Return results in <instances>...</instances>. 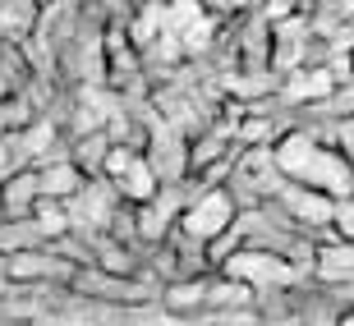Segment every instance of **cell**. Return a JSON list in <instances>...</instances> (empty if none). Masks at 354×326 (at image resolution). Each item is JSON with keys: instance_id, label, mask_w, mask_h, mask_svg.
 Masks as SVG:
<instances>
[{"instance_id": "1", "label": "cell", "mask_w": 354, "mask_h": 326, "mask_svg": "<svg viewBox=\"0 0 354 326\" xmlns=\"http://www.w3.org/2000/svg\"><path fill=\"white\" fill-rule=\"evenodd\" d=\"M239 216H244V207H239V198L230 193V184L194 189V193L184 198L180 216H175V235L194 239V244H203V248H216V244H225V239L235 235Z\"/></svg>"}, {"instance_id": "2", "label": "cell", "mask_w": 354, "mask_h": 326, "mask_svg": "<svg viewBox=\"0 0 354 326\" xmlns=\"http://www.w3.org/2000/svg\"><path fill=\"white\" fill-rule=\"evenodd\" d=\"M258 207H263L267 216H276L286 230L313 239V235H327V230H331V211H336V202L322 198V193H313V189H304V184L281 180V184H276V193L267 198V202H258Z\"/></svg>"}, {"instance_id": "3", "label": "cell", "mask_w": 354, "mask_h": 326, "mask_svg": "<svg viewBox=\"0 0 354 326\" xmlns=\"http://www.w3.org/2000/svg\"><path fill=\"white\" fill-rule=\"evenodd\" d=\"M79 271H83L79 262H69L65 253H55L51 244L24 248V253L0 258V276H5V285H10V289H46V285L69 289V280H74Z\"/></svg>"}, {"instance_id": "4", "label": "cell", "mask_w": 354, "mask_h": 326, "mask_svg": "<svg viewBox=\"0 0 354 326\" xmlns=\"http://www.w3.org/2000/svg\"><path fill=\"white\" fill-rule=\"evenodd\" d=\"M216 271L230 276V280L253 285L258 294H263V289H295L304 276H308V271H299L295 262H286L281 253H272V248H249V244L230 248V258H225Z\"/></svg>"}, {"instance_id": "5", "label": "cell", "mask_w": 354, "mask_h": 326, "mask_svg": "<svg viewBox=\"0 0 354 326\" xmlns=\"http://www.w3.org/2000/svg\"><path fill=\"white\" fill-rule=\"evenodd\" d=\"M157 280L152 276H106L97 267H83L74 280H69V294L92 303H115V308H147L157 303Z\"/></svg>"}, {"instance_id": "6", "label": "cell", "mask_w": 354, "mask_h": 326, "mask_svg": "<svg viewBox=\"0 0 354 326\" xmlns=\"http://www.w3.org/2000/svg\"><path fill=\"white\" fill-rule=\"evenodd\" d=\"M41 202V189H37V161H19L0 175V221H28L32 207Z\"/></svg>"}, {"instance_id": "7", "label": "cell", "mask_w": 354, "mask_h": 326, "mask_svg": "<svg viewBox=\"0 0 354 326\" xmlns=\"http://www.w3.org/2000/svg\"><path fill=\"white\" fill-rule=\"evenodd\" d=\"M184 143H189V184H184V189H194V184L203 180V175H212L216 166H230V161H235V143H230V133H225L221 124L184 133Z\"/></svg>"}, {"instance_id": "8", "label": "cell", "mask_w": 354, "mask_h": 326, "mask_svg": "<svg viewBox=\"0 0 354 326\" xmlns=\"http://www.w3.org/2000/svg\"><path fill=\"white\" fill-rule=\"evenodd\" d=\"M106 189H111L115 202H124V207H147V202H157V198H161V180L152 175V166H147L143 152H133L129 166L120 170L115 180H106Z\"/></svg>"}, {"instance_id": "9", "label": "cell", "mask_w": 354, "mask_h": 326, "mask_svg": "<svg viewBox=\"0 0 354 326\" xmlns=\"http://www.w3.org/2000/svg\"><path fill=\"white\" fill-rule=\"evenodd\" d=\"M207 280L212 276H175L157 289V303L180 322H194V317L207 313Z\"/></svg>"}, {"instance_id": "10", "label": "cell", "mask_w": 354, "mask_h": 326, "mask_svg": "<svg viewBox=\"0 0 354 326\" xmlns=\"http://www.w3.org/2000/svg\"><path fill=\"white\" fill-rule=\"evenodd\" d=\"M41 0H0V46H28L41 32Z\"/></svg>"}, {"instance_id": "11", "label": "cell", "mask_w": 354, "mask_h": 326, "mask_svg": "<svg viewBox=\"0 0 354 326\" xmlns=\"http://www.w3.org/2000/svg\"><path fill=\"white\" fill-rule=\"evenodd\" d=\"M37 189L46 202H65L69 207V198H79L88 189V180L79 175V166L69 157H46V161H37Z\"/></svg>"}, {"instance_id": "12", "label": "cell", "mask_w": 354, "mask_h": 326, "mask_svg": "<svg viewBox=\"0 0 354 326\" xmlns=\"http://www.w3.org/2000/svg\"><path fill=\"white\" fill-rule=\"evenodd\" d=\"M258 299H263V294H258L253 285L212 271V280H207V313H253Z\"/></svg>"}, {"instance_id": "13", "label": "cell", "mask_w": 354, "mask_h": 326, "mask_svg": "<svg viewBox=\"0 0 354 326\" xmlns=\"http://www.w3.org/2000/svg\"><path fill=\"white\" fill-rule=\"evenodd\" d=\"M106 152H111V133H106V129H88V133H74V138H69V152H65V157L79 166L83 180H102Z\"/></svg>"}, {"instance_id": "14", "label": "cell", "mask_w": 354, "mask_h": 326, "mask_svg": "<svg viewBox=\"0 0 354 326\" xmlns=\"http://www.w3.org/2000/svg\"><path fill=\"white\" fill-rule=\"evenodd\" d=\"M92 267L106 276H143L138 271V253L129 244H115L111 235H97L92 239Z\"/></svg>"}, {"instance_id": "15", "label": "cell", "mask_w": 354, "mask_h": 326, "mask_svg": "<svg viewBox=\"0 0 354 326\" xmlns=\"http://www.w3.org/2000/svg\"><path fill=\"white\" fill-rule=\"evenodd\" d=\"M28 221H32V230H37L41 244H60V239L74 235V216H69L65 202H46V198H41Z\"/></svg>"}, {"instance_id": "16", "label": "cell", "mask_w": 354, "mask_h": 326, "mask_svg": "<svg viewBox=\"0 0 354 326\" xmlns=\"http://www.w3.org/2000/svg\"><path fill=\"white\" fill-rule=\"evenodd\" d=\"M327 235H336V244H350V248H354V198L336 202V211H331V230H327Z\"/></svg>"}, {"instance_id": "17", "label": "cell", "mask_w": 354, "mask_h": 326, "mask_svg": "<svg viewBox=\"0 0 354 326\" xmlns=\"http://www.w3.org/2000/svg\"><path fill=\"white\" fill-rule=\"evenodd\" d=\"M331 326H354V303H345V308H336V317H331Z\"/></svg>"}, {"instance_id": "18", "label": "cell", "mask_w": 354, "mask_h": 326, "mask_svg": "<svg viewBox=\"0 0 354 326\" xmlns=\"http://www.w3.org/2000/svg\"><path fill=\"white\" fill-rule=\"evenodd\" d=\"M345 60H350V74H354V41H350V55H345Z\"/></svg>"}]
</instances>
